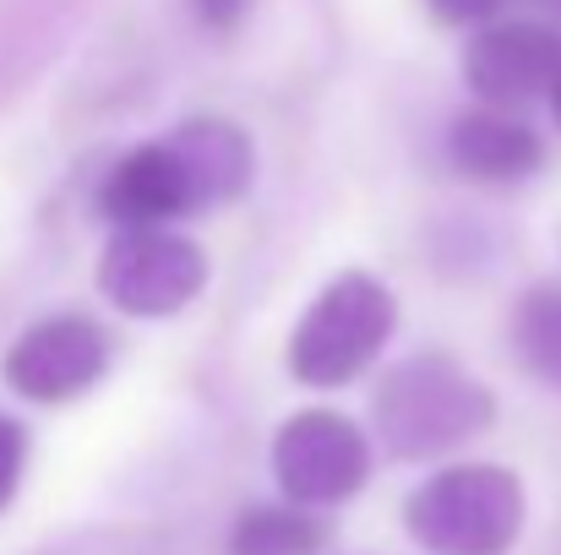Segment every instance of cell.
<instances>
[{"mask_svg":"<svg viewBox=\"0 0 561 555\" xmlns=\"http://www.w3.org/2000/svg\"><path fill=\"white\" fill-rule=\"evenodd\" d=\"M398 327V300L371 273H339L289 333V375L300 386H350Z\"/></svg>","mask_w":561,"mask_h":555,"instance_id":"3","label":"cell"},{"mask_svg":"<svg viewBox=\"0 0 561 555\" xmlns=\"http://www.w3.org/2000/svg\"><path fill=\"white\" fill-rule=\"evenodd\" d=\"M99 212L115 229H170L175 218H191V196L175 153L164 142L131 148L99 185Z\"/></svg>","mask_w":561,"mask_h":555,"instance_id":"8","label":"cell"},{"mask_svg":"<svg viewBox=\"0 0 561 555\" xmlns=\"http://www.w3.org/2000/svg\"><path fill=\"white\" fill-rule=\"evenodd\" d=\"M328 545V523L311 507H245L229 529V555H317Z\"/></svg>","mask_w":561,"mask_h":555,"instance_id":"11","label":"cell"},{"mask_svg":"<svg viewBox=\"0 0 561 555\" xmlns=\"http://www.w3.org/2000/svg\"><path fill=\"white\" fill-rule=\"evenodd\" d=\"M513 355L535 381L561 392V289L540 284L513 311Z\"/></svg>","mask_w":561,"mask_h":555,"instance_id":"12","label":"cell"},{"mask_svg":"<svg viewBox=\"0 0 561 555\" xmlns=\"http://www.w3.org/2000/svg\"><path fill=\"white\" fill-rule=\"evenodd\" d=\"M273 474L284 501L339 507L371 479V436L333 408H300L273 436Z\"/></svg>","mask_w":561,"mask_h":555,"instance_id":"5","label":"cell"},{"mask_svg":"<svg viewBox=\"0 0 561 555\" xmlns=\"http://www.w3.org/2000/svg\"><path fill=\"white\" fill-rule=\"evenodd\" d=\"M202 289H207V256L175 229H115L99 256V294L137 322L181 316Z\"/></svg>","mask_w":561,"mask_h":555,"instance_id":"4","label":"cell"},{"mask_svg":"<svg viewBox=\"0 0 561 555\" xmlns=\"http://www.w3.org/2000/svg\"><path fill=\"white\" fill-rule=\"evenodd\" d=\"M463 82L485 109L551 104L561 88V33L540 22H491L463 49Z\"/></svg>","mask_w":561,"mask_h":555,"instance_id":"6","label":"cell"},{"mask_svg":"<svg viewBox=\"0 0 561 555\" xmlns=\"http://www.w3.org/2000/svg\"><path fill=\"white\" fill-rule=\"evenodd\" d=\"M196 11H202L207 22H218V27H224V22H234V11H240V0H196Z\"/></svg>","mask_w":561,"mask_h":555,"instance_id":"15","label":"cell"},{"mask_svg":"<svg viewBox=\"0 0 561 555\" xmlns=\"http://www.w3.org/2000/svg\"><path fill=\"white\" fill-rule=\"evenodd\" d=\"M164 148H170L175 164H181L191 212L229 207L234 196H245L251 170H256L251 137H245L240 126H229V120H186L181 131L164 137Z\"/></svg>","mask_w":561,"mask_h":555,"instance_id":"9","label":"cell"},{"mask_svg":"<svg viewBox=\"0 0 561 555\" xmlns=\"http://www.w3.org/2000/svg\"><path fill=\"white\" fill-rule=\"evenodd\" d=\"M491 419H496L491 386L469 375L453 355H409L381 370L371 392L376 441L403 463L442 458L491 430Z\"/></svg>","mask_w":561,"mask_h":555,"instance_id":"1","label":"cell"},{"mask_svg":"<svg viewBox=\"0 0 561 555\" xmlns=\"http://www.w3.org/2000/svg\"><path fill=\"white\" fill-rule=\"evenodd\" d=\"M110 370V333L88 316H44L33 322L11 355H5V386L27 403H71L93 392Z\"/></svg>","mask_w":561,"mask_h":555,"instance_id":"7","label":"cell"},{"mask_svg":"<svg viewBox=\"0 0 561 555\" xmlns=\"http://www.w3.org/2000/svg\"><path fill=\"white\" fill-rule=\"evenodd\" d=\"M22 463H27V436H22L16 419L0 414V512L11 507V496L22 485Z\"/></svg>","mask_w":561,"mask_h":555,"instance_id":"13","label":"cell"},{"mask_svg":"<svg viewBox=\"0 0 561 555\" xmlns=\"http://www.w3.org/2000/svg\"><path fill=\"white\" fill-rule=\"evenodd\" d=\"M551 115H557V131H561V88H557V99H551Z\"/></svg>","mask_w":561,"mask_h":555,"instance_id":"16","label":"cell"},{"mask_svg":"<svg viewBox=\"0 0 561 555\" xmlns=\"http://www.w3.org/2000/svg\"><path fill=\"white\" fill-rule=\"evenodd\" d=\"M447 153H453L458 175L485 181V185H518L546 164V142H540V131L524 126L518 115H507V109H485V104L453 120V131H447Z\"/></svg>","mask_w":561,"mask_h":555,"instance_id":"10","label":"cell"},{"mask_svg":"<svg viewBox=\"0 0 561 555\" xmlns=\"http://www.w3.org/2000/svg\"><path fill=\"white\" fill-rule=\"evenodd\" d=\"M529 496L502 463H453L403 501V529L431 555H507L524 540Z\"/></svg>","mask_w":561,"mask_h":555,"instance_id":"2","label":"cell"},{"mask_svg":"<svg viewBox=\"0 0 561 555\" xmlns=\"http://www.w3.org/2000/svg\"><path fill=\"white\" fill-rule=\"evenodd\" d=\"M425 5L447 27H491V16L502 11V0H425Z\"/></svg>","mask_w":561,"mask_h":555,"instance_id":"14","label":"cell"}]
</instances>
